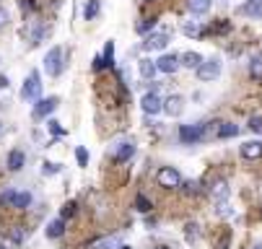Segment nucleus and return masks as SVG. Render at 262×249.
Instances as JSON below:
<instances>
[{
	"mask_svg": "<svg viewBox=\"0 0 262 249\" xmlns=\"http://www.w3.org/2000/svg\"><path fill=\"white\" fill-rule=\"evenodd\" d=\"M140 106H143V112L145 115H159V112H164V99L156 94V91H148L143 99H140Z\"/></svg>",
	"mask_w": 262,
	"mask_h": 249,
	"instance_id": "nucleus-6",
	"label": "nucleus"
},
{
	"mask_svg": "<svg viewBox=\"0 0 262 249\" xmlns=\"http://www.w3.org/2000/svg\"><path fill=\"white\" fill-rule=\"evenodd\" d=\"M208 192H210V197L221 205V202H226V200H229L231 187H229V182H226V179H215V182L210 185V190H208Z\"/></svg>",
	"mask_w": 262,
	"mask_h": 249,
	"instance_id": "nucleus-10",
	"label": "nucleus"
},
{
	"mask_svg": "<svg viewBox=\"0 0 262 249\" xmlns=\"http://www.w3.org/2000/svg\"><path fill=\"white\" fill-rule=\"evenodd\" d=\"M156 182H159V187H164V190H177V187H182V174H179L174 166H161V169L156 171Z\"/></svg>",
	"mask_w": 262,
	"mask_h": 249,
	"instance_id": "nucleus-1",
	"label": "nucleus"
},
{
	"mask_svg": "<svg viewBox=\"0 0 262 249\" xmlns=\"http://www.w3.org/2000/svg\"><path fill=\"white\" fill-rule=\"evenodd\" d=\"M249 130L262 135V117H252V120H249Z\"/></svg>",
	"mask_w": 262,
	"mask_h": 249,
	"instance_id": "nucleus-33",
	"label": "nucleus"
},
{
	"mask_svg": "<svg viewBox=\"0 0 262 249\" xmlns=\"http://www.w3.org/2000/svg\"><path fill=\"white\" fill-rule=\"evenodd\" d=\"M138 67H140V76L148 81V78H154L156 73H159V67H156V60H148V57H143L140 62H138Z\"/></svg>",
	"mask_w": 262,
	"mask_h": 249,
	"instance_id": "nucleus-16",
	"label": "nucleus"
},
{
	"mask_svg": "<svg viewBox=\"0 0 262 249\" xmlns=\"http://www.w3.org/2000/svg\"><path fill=\"white\" fill-rule=\"evenodd\" d=\"M218 76H221V60H218V57H210V60H205V62L198 67V78L205 81V83H208V81H215Z\"/></svg>",
	"mask_w": 262,
	"mask_h": 249,
	"instance_id": "nucleus-5",
	"label": "nucleus"
},
{
	"mask_svg": "<svg viewBox=\"0 0 262 249\" xmlns=\"http://www.w3.org/2000/svg\"><path fill=\"white\" fill-rule=\"evenodd\" d=\"M120 249H130V246H127V244H122V246H120Z\"/></svg>",
	"mask_w": 262,
	"mask_h": 249,
	"instance_id": "nucleus-42",
	"label": "nucleus"
},
{
	"mask_svg": "<svg viewBox=\"0 0 262 249\" xmlns=\"http://www.w3.org/2000/svg\"><path fill=\"white\" fill-rule=\"evenodd\" d=\"M242 156L247 161H254V159H262V140H247V143H242Z\"/></svg>",
	"mask_w": 262,
	"mask_h": 249,
	"instance_id": "nucleus-12",
	"label": "nucleus"
},
{
	"mask_svg": "<svg viewBox=\"0 0 262 249\" xmlns=\"http://www.w3.org/2000/svg\"><path fill=\"white\" fill-rule=\"evenodd\" d=\"M179 57H182V67H190V70H198V67L205 62L200 52H184V55H179Z\"/></svg>",
	"mask_w": 262,
	"mask_h": 249,
	"instance_id": "nucleus-14",
	"label": "nucleus"
},
{
	"mask_svg": "<svg viewBox=\"0 0 262 249\" xmlns=\"http://www.w3.org/2000/svg\"><path fill=\"white\" fill-rule=\"evenodd\" d=\"M182 31L187 34V37H200V34H203V26L192 21V24H184V29H182Z\"/></svg>",
	"mask_w": 262,
	"mask_h": 249,
	"instance_id": "nucleus-28",
	"label": "nucleus"
},
{
	"mask_svg": "<svg viewBox=\"0 0 262 249\" xmlns=\"http://www.w3.org/2000/svg\"><path fill=\"white\" fill-rule=\"evenodd\" d=\"M239 13L259 18V16H262V0H247V3H244V6L239 8Z\"/></svg>",
	"mask_w": 262,
	"mask_h": 249,
	"instance_id": "nucleus-17",
	"label": "nucleus"
},
{
	"mask_svg": "<svg viewBox=\"0 0 262 249\" xmlns=\"http://www.w3.org/2000/svg\"><path fill=\"white\" fill-rule=\"evenodd\" d=\"M47 127H50V132H52V135H57V138H60V135H65V130H62V127H60V122H55V120H50V122H47Z\"/></svg>",
	"mask_w": 262,
	"mask_h": 249,
	"instance_id": "nucleus-32",
	"label": "nucleus"
},
{
	"mask_svg": "<svg viewBox=\"0 0 262 249\" xmlns=\"http://www.w3.org/2000/svg\"><path fill=\"white\" fill-rule=\"evenodd\" d=\"M0 249H6V244H0Z\"/></svg>",
	"mask_w": 262,
	"mask_h": 249,
	"instance_id": "nucleus-44",
	"label": "nucleus"
},
{
	"mask_svg": "<svg viewBox=\"0 0 262 249\" xmlns=\"http://www.w3.org/2000/svg\"><path fill=\"white\" fill-rule=\"evenodd\" d=\"M249 76H252L254 83H262V57H254L249 62Z\"/></svg>",
	"mask_w": 262,
	"mask_h": 249,
	"instance_id": "nucleus-22",
	"label": "nucleus"
},
{
	"mask_svg": "<svg viewBox=\"0 0 262 249\" xmlns=\"http://www.w3.org/2000/svg\"><path fill=\"white\" fill-rule=\"evenodd\" d=\"M42 171H45V174H57V171H60V166H57V164L45 161V164H42Z\"/></svg>",
	"mask_w": 262,
	"mask_h": 249,
	"instance_id": "nucleus-35",
	"label": "nucleus"
},
{
	"mask_svg": "<svg viewBox=\"0 0 262 249\" xmlns=\"http://www.w3.org/2000/svg\"><path fill=\"white\" fill-rule=\"evenodd\" d=\"M198 229H200L198 223H187V226H184V239H187V241H195L198 234H200Z\"/></svg>",
	"mask_w": 262,
	"mask_h": 249,
	"instance_id": "nucleus-29",
	"label": "nucleus"
},
{
	"mask_svg": "<svg viewBox=\"0 0 262 249\" xmlns=\"http://www.w3.org/2000/svg\"><path fill=\"white\" fill-rule=\"evenodd\" d=\"M76 210H78V202H76V200L65 202V205H62V210H60V218H62V221L73 218V216H76Z\"/></svg>",
	"mask_w": 262,
	"mask_h": 249,
	"instance_id": "nucleus-25",
	"label": "nucleus"
},
{
	"mask_svg": "<svg viewBox=\"0 0 262 249\" xmlns=\"http://www.w3.org/2000/svg\"><path fill=\"white\" fill-rule=\"evenodd\" d=\"M135 208H138L140 213H148V210L154 208V202H151V200H148V197L140 192V195H135Z\"/></svg>",
	"mask_w": 262,
	"mask_h": 249,
	"instance_id": "nucleus-26",
	"label": "nucleus"
},
{
	"mask_svg": "<svg viewBox=\"0 0 262 249\" xmlns=\"http://www.w3.org/2000/svg\"><path fill=\"white\" fill-rule=\"evenodd\" d=\"M210 6H213V0H187V8H190L192 16H203V13H208Z\"/></svg>",
	"mask_w": 262,
	"mask_h": 249,
	"instance_id": "nucleus-15",
	"label": "nucleus"
},
{
	"mask_svg": "<svg viewBox=\"0 0 262 249\" xmlns=\"http://www.w3.org/2000/svg\"><path fill=\"white\" fill-rule=\"evenodd\" d=\"M236 135H239V125H234V122H221V125H218V138H221V140L236 138Z\"/></svg>",
	"mask_w": 262,
	"mask_h": 249,
	"instance_id": "nucleus-19",
	"label": "nucleus"
},
{
	"mask_svg": "<svg viewBox=\"0 0 262 249\" xmlns=\"http://www.w3.org/2000/svg\"><path fill=\"white\" fill-rule=\"evenodd\" d=\"M29 205H31V195H29V192H16V195H13L11 208H16V210H26Z\"/></svg>",
	"mask_w": 262,
	"mask_h": 249,
	"instance_id": "nucleus-21",
	"label": "nucleus"
},
{
	"mask_svg": "<svg viewBox=\"0 0 262 249\" xmlns=\"http://www.w3.org/2000/svg\"><path fill=\"white\" fill-rule=\"evenodd\" d=\"M99 11H101V3H99V0H89L86 8H83V18H86V21H94V18L99 16Z\"/></svg>",
	"mask_w": 262,
	"mask_h": 249,
	"instance_id": "nucleus-23",
	"label": "nucleus"
},
{
	"mask_svg": "<svg viewBox=\"0 0 262 249\" xmlns=\"http://www.w3.org/2000/svg\"><path fill=\"white\" fill-rule=\"evenodd\" d=\"M62 234H65V221L62 218H55V221L47 223V236L50 239H60Z\"/></svg>",
	"mask_w": 262,
	"mask_h": 249,
	"instance_id": "nucleus-20",
	"label": "nucleus"
},
{
	"mask_svg": "<svg viewBox=\"0 0 262 249\" xmlns=\"http://www.w3.org/2000/svg\"><path fill=\"white\" fill-rule=\"evenodd\" d=\"M135 156V143L127 140V143H120L117 151H115V161H130Z\"/></svg>",
	"mask_w": 262,
	"mask_h": 249,
	"instance_id": "nucleus-13",
	"label": "nucleus"
},
{
	"mask_svg": "<svg viewBox=\"0 0 262 249\" xmlns=\"http://www.w3.org/2000/svg\"><path fill=\"white\" fill-rule=\"evenodd\" d=\"M45 70H47V76H52V78H57L62 73V47H52L45 55Z\"/></svg>",
	"mask_w": 262,
	"mask_h": 249,
	"instance_id": "nucleus-4",
	"label": "nucleus"
},
{
	"mask_svg": "<svg viewBox=\"0 0 262 249\" xmlns=\"http://www.w3.org/2000/svg\"><path fill=\"white\" fill-rule=\"evenodd\" d=\"M24 164H26V153L24 151H11L8 153V169L11 171H21Z\"/></svg>",
	"mask_w": 262,
	"mask_h": 249,
	"instance_id": "nucleus-18",
	"label": "nucleus"
},
{
	"mask_svg": "<svg viewBox=\"0 0 262 249\" xmlns=\"http://www.w3.org/2000/svg\"><path fill=\"white\" fill-rule=\"evenodd\" d=\"M39 94H42V76L36 73V70H31L29 78H26L24 86H21V99H26V101H36V99H39Z\"/></svg>",
	"mask_w": 262,
	"mask_h": 249,
	"instance_id": "nucleus-2",
	"label": "nucleus"
},
{
	"mask_svg": "<svg viewBox=\"0 0 262 249\" xmlns=\"http://www.w3.org/2000/svg\"><path fill=\"white\" fill-rule=\"evenodd\" d=\"M13 195H16V190H6L3 195H0V205H11L13 202Z\"/></svg>",
	"mask_w": 262,
	"mask_h": 249,
	"instance_id": "nucleus-34",
	"label": "nucleus"
},
{
	"mask_svg": "<svg viewBox=\"0 0 262 249\" xmlns=\"http://www.w3.org/2000/svg\"><path fill=\"white\" fill-rule=\"evenodd\" d=\"M169 44V34L161 31V34H148L145 42H143V50L145 52H156V50H166Z\"/></svg>",
	"mask_w": 262,
	"mask_h": 249,
	"instance_id": "nucleus-8",
	"label": "nucleus"
},
{
	"mask_svg": "<svg viewBox=\"0 0 262 249\" xmlns=\"http://www.w3.org/2000/svg\"><path fill=\"white\" fill-rule=\"evenodd\" d=\"M76 159H78V166H89V151L86 148H78L76 151Z\"/></svg>",
	"mask_w": 262,
	"mask_h": 249,
	"instance_id": "nucleus-30",
	"label": "nucleus"
},
{
	"mask_svg": "<svg viewBox=\"0 0 262 249\" xmlns=\"http://www.w3.org/2000/svg\"><path fill=\"white\" fill-rule=\"evenodd\" d=\"M6 24H8V11H6V8H0V29H3Z\"/></svg>",
	"mask_w": 262,
	"mask_h": 249,
	"instance_id": "nucleus-38",
	"label": "nucleus"
},
{
	"mask_svg": "<svg viewBox=\"0 0 262 249\" xmlns=\"http://www.w3.org/2000/svg\"><path fill=\"white\" fill-rule=\"evenodd\" d=\"M156 21H159L156 16H151V18H143V21L135 26V29H138V34H148V31H151V29L156 26Z\"/></svg>",
	"mask_w": 262,
	"mask_h": 249,
	"instance_id": "nucleus-27",
	"label": "nucleus"
},
{
	"mask_svg": "<svg viewBox=\"0 0 262 249\" xmlns=\"http://www.w3.org/2000/svg\"><path fill=\"white\" fill-rule=\"evenodd\" d=\"M205 138V125H179V140L187 146H195Z\"/></svg>",
	"mask_w": 262,
	"mask_h": 249,
	"instance_id": "nucleus-3",
	"label": "nucleus"
},
{
	"mask_svg": "<svg viewBox=\"0 0 262 249\" xmlns=\"http://www.w3.org/2000/svg\"><path fill=\"white\" fill-rule=\"evenodd\" d=\"M21 6H24L26 11H34V0H21Z\"/></svg>",
	"mask_w": 262,
	"mask_h": 249,
	"instance_id": "nucleus-39",
	"label": "nucleus"
},
{
	"mask_svg": "<svg viewBox=\"0 0 262 249\" xmlns=\"http://www.w3.org/2000/svg\"><path fill=\"white\" fill-rule=\"evenodd\" d=\"M0 88H8V78L6 76H0Z\"/></svg>",
	"mask_w": 262,
	"mask_h": 249,
	"instance_id": "nucleus-40",
	"label": "nucleus"
},
{
	"mask_svg": "<svg viewBox=\"0 0 262 249\" xmlns=\"http://www.w3.org/2000/svg\"><path fill=\"white\" fill-rule=\"evenodd\" d=\"M184 192H187V195H190V192L195 195V192H198V182H187V185H184Z\"/></svg>",
	"mask_w": 262,
	"mask_h": 249,
	"instance_id": "nucleus-37",
	"label": "nucleus"
},
{
	"mask_svg": "<svg viewBox=\"0 0 262 249\" xmlns=\"http://www.w3.org/2000/svg\"><path fill=\"white\" fill-rule=\"evenodd\" d=\"M0 130H3V122H0Z\"/></svg>",
	"mask_w": 262,
	"mask_h": 249,
	"instance_id": "nucleus-45",
	"label": "nucleus"
},
{
	"mask_svg": "<svg viewBox=\"0 0 262 249\" xmlns=\"http://www.w3.org/2000/svg\"><path fill=\"white\" fill-rule=\"evenodd\" d=\"M101 62H104V67H112V65H115V42H106L104 55H101Z\"/></svg>",
	"mask_w": 262,
	"mask_h": 249,
	"instance_id": "nucleus-24",
	"label": "nucleus"
},
{
	"mask_svg": "<svg viewBox=\"0 0 262 249\" xmlns=\"http://www.w3.org/2000/svg\"><path fill=\"white\" fill-rule=\"evenodd\" d=\"M218 213H221V216H223V218H229V216H231V210H229V205H226V202H221V208H218Z\"/></svg>",
	"mask_w": 262,
	"mask_h": 249,
	"instance_id": "nucleus-36",
	"label": "nucleus"
},
{
	"mask_svg": "<svg viewBox=\"0 0 262 249\" xmlns=\"http://www.w3.org/2000/svg\"><path fill=\"white\" fill-rule=\"evenodd\" d=\"M156 67L161 70V73H166V76H174L177 70L182 67V57L174 55V52H171V55L166 52V55H161V57L156 60Z\"/></svg>",
	"mask_w": 262,
	"mask_h": 249,
	"instance_id": "nucleus-7",
	"label": "nucleus"
},
{
	"mask_svg": "<svg viewBox=\"0 0 262 249\" xmlns=\"http://www.w3.org/2000/svg\"><path fill=\"white\" fill-rule=\"evenodd\" d=\"M156 249H171V246H156Z\"/></svg>",
	"mask_w": 262,
	"mask_h": 249,
	"instance_id": "nucleus-43",
	"label": "nucleus"
},
{
	"mask_svg": "<svg viewBox=\"0 0 262 249\" xmlns=\"http://www.w3.org/2000/svg\"><path fill=\"white\" fill-rule=\"evenodd\" d=\"M252 249H262V244H254V246H252Z\"/></svg>",
	"mask_w": 262,
	"mask_h": 249,
	"instance_id": "nucleus-41",
	"label": "nucleus"
},
{
	"mask_svg": "<svg viewBox=\"0 0 262 249\" xmlns=\"http://www.w3.org/2000/svg\"><path fill=\"white\" fill-rule=\"evenodd\" d=\"M57 96H47V99H39L36 101V106H34V117L36 120H42V117H47V115H52L55 109H57Z\"/></svg>",
	"mask_w": 262,
	"mask_h": 249,
	"instance_id": "nucleus-9",
	"label": "nucleus"
},
{
	"mask_svg": "<svg viewBox=\"0 0 262 249\" xmlns=\"http://www.w3.org/2000/svg\"><path fill=\"white\" fill-rule=\"evenodd\" d=\"M11 241H13V244H21V241H24V229H21V226H13V231H11Z\"/></svg>",
	"mask_w": 262,
	"mask_h": 249,
	"instance_id": "nucleus-31",
	"label": "nucleus"
},
{
	"mask_svg": "<svg viewBox=\"0 0 262 249\" xmlns=\"http://www.w3.org/2000/svg\"><path fill=\"white\" fill-rule=\"evenodd\" d=\"M164 112H166L169 117H179V115L184 112V99H182L179 94L166 96V99H164Z\"/></svg>",
	"mask_w": 262,
	"mask_h": 249,
	"instance_id": "nucleus-11",
	"label": "nucleus"
}]
</instances>
